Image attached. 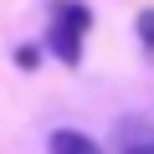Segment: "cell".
Wrapping results in <instances>:
<instances>
[{"instance_id":"6da1fadb","label":"cell","mask_w":154,"mask_h":154,"mask_svg":"<svg viewBox=\"0 0 154 154\" xmlns=\"http://www.w3.org/2000/svg\"><path fill=\"white\" fill-rule=\"evenodd\" d=\"M88 21H93V16H88V5H67V11L57 16V26H51V51H57L67 67H72L77 57H82V46H77V41H82Z\"/></svg>"},{"instance_id":"7a4b0ae2","label":"cell","mask_w":154,"mask_h":154,"mask_svg":"<svg viewBox=\"0 0 154 154\" xmlns=\"http://www.w3.org/2000/svg\"><path fill=\"white\" fill-rule=\"evenodd\" d=\"M118 154H154V128L139 118L118 123Z\"/></svg>"},{"instance_id":"3957f363","label":"cell","mask_w":154,"mask_h":154,"mask_svg":"<svg viewBox=\"0 0 154 154\" xmlns=\"http://www.w3.org/2000/svg\"><path fill=\"white\" fill-rule=\"evenodd\" d=\"M51 154H103L88 134H77V128H57L51 134Z\"/></svg>"},{"instance_id":"277c9868","label":"cell","mask_w":154,"mask_h":154,"mask_svg":"<svg viewBox=\"0 0 154 154\" xmlns=\"http://www.w3.org/2000/svg\"><path fill=\"white\" fill-rule=\"evenodd\" d=\"M139 36H144V46L154 51V11H144V16H139Z\"/></svg>"}]
</instances>
